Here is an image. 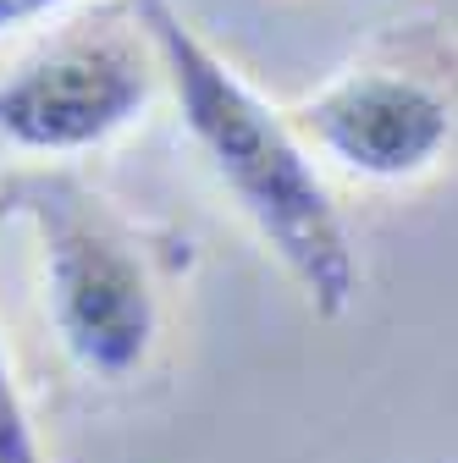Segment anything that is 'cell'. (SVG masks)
Returning <instances> with one entry per match:
<instances>
[{"mask_svg": "<svg viewBox=\"0 0 458 463\" xmlns=\"http://www.w3.org/2000/svg\"><path fill=\"white\" fill-rule=\"evenodd\" d=\"M293 128L348 177L415 183L453 144V94L409 67H342L293 110Z\"/></svg>", "mask_w": 458, "mask_h": 463, "instance_id": "277c9868", "label": "cell"}, {"mask_svg": "<svg viewBox=\"0 0 458 463\" xmlns=\"http://www.w3.org/2000/svg\"><path fill=\"white\" fill-rule=\"evenodd\" d=\"M33 226L44 315L83 381L128 386L166 336V281L144 232L72 177H33L12 194Z\"/></svg>", "mask_w": 458, "mask_h": 463, "instance_id": "7a4b0ae2", "label": "cell"}, {"mask_svg": "<svg viewBox=\"0 0 458 463\" xmlns=\"http://www.w3.org/2000/svg\"><path fill=\"white\" fill-rule=\"evenodd\" d=\"M133 23L149 39L155 72L177 99L183 133L194 138L210 177L276 254L304 304L320 320H342L359 298V254L293 116L276 110L226 61L177 12V0H133Z\"/></svg>", "mask_w": 458, "mask_h": 463, "instance_id": "6da1fadb", "label": "cell"}, {"mask_svg": "<svg viewBox=\"0 0 458 463\" xmlns=\"http://www.w3.org/2000/svg\"><path fill=\"white\" fill-rule=\"evenodd\" d=\"M144 28L78 23L44 39L0 83V144L23 155H83L128 133L155 99Z\"/></svg>", "mask_w": 458, "mask_h": 463, "instance_id": "3957f363", "label": "cell"}, {"mask_svg": "<svg viewBox=\"0 0 458 463\" xmlns=\"http://www.w3.org/2000/svg\"><path fill=\"white\" fill-rule=\"evenodd\" d=\"M0 463H50L44 447H39V430H33V414L23 402V386H17L6 347H0Z\"/></svg>", "mask_w": 458, "mask_h": 463, "instance_id": "5b68a950", "label": "cell"}, {"mask_svg": "<svg viewBox=\"0 0 458 463\" xmlns=\"http://www.w3.org/2000/svg\"><path fill=\"white\" fill-rule=\"evenodd\" d=\"M67 6H72V0H0V33H6V28H28L39 17H55Z\"/></svg>", "mask_w": 458, "mask_h": 463, "instance_id": "8992f818", "label": "cell"}]
</instances>
